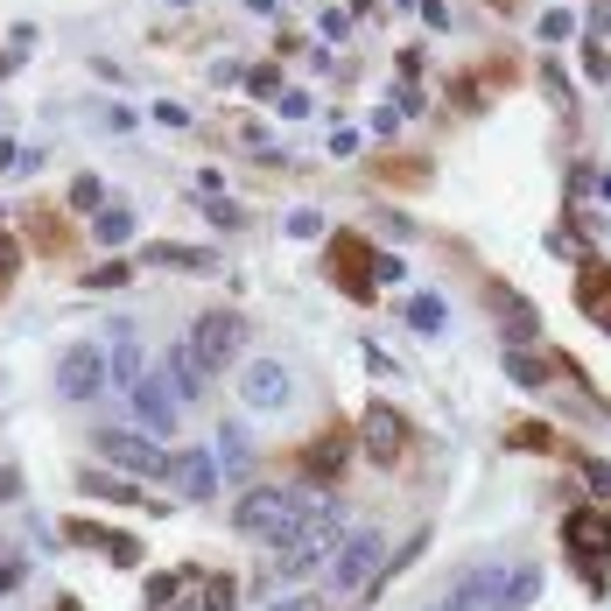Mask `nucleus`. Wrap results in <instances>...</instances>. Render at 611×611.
<instances>
[{
  "label": "nucleus",
  "instance_id": "nucleus-1",
  "mask_svg": "<svg viewBox=\"0 0 611 611\" xmlns=\"http://www.w3.org/2000/svg\"><path fill=\"white\" fill-rule=\"evenodd\" d=\"M317 500L310 492H289V485H254L246 500L233 506V527L246 534V542H267V548H289L302 527H310Z\"/></svg>",
  "mask_w": 611,
  "mask_h": 611
},
{
  "label": "nucleus",
  "instance_id": "nucleus-2",
  "mask_svg": "<svg viewBox=\"0 0 611 611\" xmlns=\"http://www.w3.org/2000/svg\"><path fill=\"white\" fill-rule=\"evenodd\" d=\"M239 345H246V323L233 310H204L197 317V331H190V358H197L204 373H225V366H239Z\"/></svg>",
  "mask_w": 611,
  "mask_h": 611
},
{
  "label": "nucleus",
  "instance_id": "nucleus-3",
  "mask_svg": "<svg viewBox=\"0 0 611 611\" xmlns=\"http://www.w3.org/2000/svg\"><path fill=\"white\" fill-rule=\"evenodd\" d=\"M379 556H387V534H373V527L345 534V548H337V556H331V590H337V598H352V590H366V583L379 577V569H387Z\"/></svg>",
  "mask_w": 611,
  "mask_h": 611
},
{
  "label": "nucleus",
  "instance_id": "nucleus-4",
  "mask_svg": "<svg viewBox=\"0 0 611 611\" xmlns=\"http://www.w3.org/2000/svg\"><path fill=\"white\" fill-rule=\"evenodd\" d=\"M99 450H106V464L133 471V479H169V464H176V450H156V436H141V429H99Z\"/></svg>",
  "mask_w": 611,
  "mask_h": 611
},
{
  "label": "nucleus",
  "instance_id": "nucleus-5",
  "mask_svg": "<svg viewBox=\"0 0 611 611\" xmlns=\"http://www.w3.org/2000/svg\"><path fill=\"white\" fill-rule=\"evenodd\" d=\"M492 590H500V562H464V569H457V577L422 604V611H485V604H492Z\"/></svg>",
  "mask_w": 611,
  "mask_h": 611
},
{
  "label": "nucleus",
  "instance_id": "nucleus-6",
  "mask_svg": "<svg viewBox=\"0 0 611 611\" xmlns=\"http://www.w3.org/2000/svg\"><path fill=\"white\" fill-rule=\"evenodd\" d=\"M127 400H133V429H141V436H176L183 400L169 394V379H162V373H148L141 387H127Z\"/></svg>",
  "mask_w": 611,
  "mask_h": 611
},
{
  "label": "nucleus",
  "instance_id": "nucleus-7",
  "mask_svg": "<svg viewBox=\"0 0 611 611\" xmlns=\"http://www.w3.org/2000/svg\"><path fill=\"white\" fill-rule=\"evenodd\" d=\"M106 387H112L106 379V345H71L64 358H56V394L64 400H92Z\"/></svg>",
  "mask_w": 611,
  "mask_h": 611
},
{
  "label": "nucleus",
  "instance_id": "nucleus-8",
  "mask_svg": "<svg viewBox=\"0 0 611 611\" xmlns=\"http://www.w3.org/2000/svg\"><path fill=\"white\" fill-rule=\"evenodd\" d=\"M239 400L254 415H281L296 400V379H289V366H275V358H254V366L239 373Z\"/></svg>",
  "mask_w": 611,
  "mask_h": 611
},
{
  "label": "nucleus",
  "instance_id": "nucleus-9",
  "mask_svg": "<svg viewBox=\"0 0 611 611\" xmlns=\"http://www.w3.org/2000/svg\"><path fill=\"white\" fill-rule=\"evenodd\" d=\"M562 542H569V556L590 562V569L611 562V506H577L562 521Z\"/></svg>",
  "mask_w": 611,
  "mask_h": 611
},
{
  "label": "nucleus",
  "instance_id": "nucleus-10",
  "mask_svg": "<svg viewBox=\"0 0 611 611\" xmlns=\"http://www.w3.org/2000/svg\"><path fill=\"white\" fill-rule=\"evenodd\" d=\"M331 260H337V289L345 296H366L379 281V254H366V239H352V233L331 239Z\"/></svg>",
  "mask_w": 611,
  "mask_h": 611
},
{
  "label": "nucleus",
  "instance_id": "nucleus-11",
  "mask_svg": "<svg viewBox=\"0 0 611 611\" xmlns=\"http://www.w3.org/2000/svg\"><path fill=\"white\" fill-rule=\"evenodd\" d=\"M169 485H176L183 500H212V492H218V457H212V450H176Z\"/></svg>",
  "mask_w": 611,
  "mask_h": 611
},
{
  "label": "nucleus",
  "instance_id": "nucleus-12",
  "mask_svg": "<svg viewBox=\"0 0 611 611\" xmlns=\"http://www.w3.org/2000/svg\"><path fill=\"white\" fill-rule=\"evenodd\" d=\"M162 379H169V394H176L183 408H197L204 387H212V373H204L197 358H190V345H169V352H162Z\"/></svg>",
  "mask_w": 611,
  "mask_h": 611
},
{
  "label": "nucleus",
  "instance_id": "nucleus-13",
  "mask_svg": "<svg viewBox=\"0 0 611 611\" xmlns=\"http://www.w3.org/2000/svg\"><path fill=\"white\" fill-rule=\"evenodd\" d=\"M534 598H542V562H513L500 569V590H492L485 611H527Z\"/></svg>",
  "mask_w": 611,
  "mask_h": 611
},
{
  "label": "nucleus",
  "instance_id": "nucleus-14",
  "mask_svg": "<svg viewBox=\"0 0 611 611\" xmlns=\"http://www.w3.org/2000/svg\"><path fill=\"white\" fill-rule=\"evenodd\" d=\"M400 443H408V429H400V415L387 408V400H373L366 408V457H379V464H394Z\"/></svg>",
  "mask_w": 611,
  "mask_h": 611
},
{
  "label": "nucleus",
  "instance_id": "nucleus-15",
  "mask_svg": "<svg viewBox=\"0 0 611 611\" xmlns=\"http://www.w3.org/2000/svg\"><path fill=\"white\" fill-rule=\"evenodd\" d=\"M106 379H112V387H120V394H127V387H141V379H148V373H141V337H133L127 323H120V331H112V352H106Z\"/></svg>",
  "mask_w": 611,
  "mask_h": 611
},
{
  "label": "nucleus",
  "instance_id": "nucleus-16",
  "mask_svg": "<svg viewBox=\"0 0 611 611\" xmlns=\"http://www.w3.org/2000/svg\"><path fill=\"white\" fill-rule=\"evenodd\" d=\"M345 457H352V443H345V429H323L310 450H302V464H310V479H337L345 471Z\"/></svg>",
  "mask_w": 611,
  "mask_h": 611
},
{
  "label": "nucleus",
  "instance_id": "nucleus-17",
  "mask_svg": "<svg viewBox=\"0 0 611 611\" xmlns=\"http://www.w3.org/2000/svg\"><path fill=\"white\" fill-rule=\"evenodd\" d=\"M92 239H99V246H127V239H133V212H127V204H99Z\"/></svg>",
  "mask_w": 611,
  "mask_h": 611
},
{
  "label": "nucleus",
  "instance_id": "nucleus-18",
  "mask_svg": "<svg viewBox=\"0 0 611 611\" xmlns=\"http://www.w3.org/2000/svg\"><path fill=\"white\" fill-rule=\"evenodd\" d=\"M148 267H190V275H212V254L204 246H148Z\"/></svg>",
  "mask_w": 611,
  "mask_h": 611
},
{
  "label": "nucleus",
  "instance_id": "nucleus-19",
  "mask_svg": "<svg viewBox=\"0 0 611 611\" xmlns=\"http://www.w3.org/2000/svg\"><path fill=\"white\" fill-rule=\"evenodd\" d=\"M408 323H415V331H436V337H443V331H450V302H443V296H415V302H408Z\"/></svg>",
  "mask_w": 611,
  "mask_h": 611
},
{
  "label": "nucleus",
  "instance_id": "nucleus-20",
  "mask_svg": "<svg viewBox=\"0 0 611 611\" xmlns=\"http://www.w3.org/2000/svg\"><path fill=\"white\" fill-rule=\"evenodd\" d=\"M212 457H218V471H233V479H239V471H254V450H246L239 429H225L218 443H212Z\"/></svg>",
  "mask_w": 611,
  "mask_h": 611
},
{
  "label": "nucleus",
  "instance_id": "nucleus-21",
  "mask_svg": "<svg viewBox=\"0 0 611 611\" xmlns=\"http://www.w3.org/2000/svg\"><path fill=\"white\" fill-rule=\"evenodd\" d=\"M78 485L92 492V500H120V506H133V500H141V492H133V485H120V479H106V471H85Z\"/></svg>",
  "mask_w": 611,
  "mask_h": 611
},
{
  "label": "nucleus",
  "instance_id": "nucleus-22",
  "mask_svg": "<svg viewBox=\"0 0 611 611\" xmlns=\"http://www.w3.org/2000/svg\"><path fill=\"white\" fill-rule=\"evenodd\" d=\"M506 373L521 379V387H548V366H542V358H527V352H506Z\"/></svg>",
  "mask_w": 611,
  "mask_h": 611
},
{
  "label": "nucleus",
  "instance_id": "nucleus-23",
  "mask_svg": "<svg viewBox=\"0 0 611 611\" xmlns=\"http://www.w3.org/2000/svg\"><path fill=\"white\" fill-rule=\"evenodd\" d=\"M569 29H577V14H569V8H548L542 14V43H562Z\"/></svg>",
  "mask_w": 611,
  "mask_h": 611
},
{
  "label": "nucleus",
  "instance_id": "nucleus-24",
  "mask_svg": "<svg viewBox=\"0 0 611 611\" xmlns=\"http://www.w3.org/2000/svg\"><path fill=\"white\" fill-rule=\"evenodd\" d=\"M583 78H590V85H604V78H611V56H604V43H590V50H583Z\"/></svg>",
  "mask_w": 611,
  "mask_h": 611
},
{
  "label": "nucleus",
  "instance_id": "nucleus-25",
  "mask_svg": "<svg viewBox=\"0 0 611 611\" xmlns=\"http://www.w3.org/2000/svg\"><path fill=\"white\" fill-rule=\"evenodd\" d=\"M204 604H212V611H225V604H233V583H225V577H212V583H204Z\"/></svg>",
  "mask_w": 611,
  "mask_h": 611
},
{
  "label": "nucleus",
  "instance_id": "nucleus-26",
  "mask_svg": "<svg viewBox=\"0 0 611 611\" xmlns=\"http://www.w3.org/2000/svg\"><path fill=\"white\" fill-rule=\"evenodd\" d=\"M289 233H296V239H317V233H323V218H317V212H296V218H289Z\"/></svg>",
  "mask_w": 611,
  "mask_h": 611
},
{
  "label": "nucleus",
  "instance_id": "nucleus-27",
  "mask_svg": "<svg viewBox=\"0 0 611 611\" xmlns=\"http://www.w3.org/2000/svg\"><path fill=\"white\" fill-rule=\"evenodd\" d=\"M281 120H310V99H302V92H281Z\"/></svg>",
  "mask_w": 611,
  "mask_h": 611
},
{
  "label": "nucleus",
  "instance_id": "nucleus-28",
  "mask_svg": "<svg viewBox=\"0 0 611 611\" xmlns=\"http://www.w3.org/2000/svg\"><path fill=\"white\" fill-rule=\"evenodd\" d=\"M71 204H99V176H78V183H71Z\"/></svg>",
  "mask_w": 611,
  "mask_h": 611
},
{
  "label": "nucleus",
  "instance_id": "nucleus-29",
  "mask_svg": "<svg viewBox=\"0 0 611 611\" xmlns=\"http://www.w3.org/2000/svg\"><path fill=\"white\" fill-rule=\"evenodd\" d=\"M156 120H162V127H190V112H183L176 99H162V106H156Z\"/></svg>",
  "mask_w": 611,
  "mask_h": 611
},
{
  "label": "nucleus",
  "instance_id": "nucleus-30",
  "mask_svg": "<svg viewBox=\"0 0 611 611\" xmlns=\"http://www.w3.org/2000/svg\"><path fill=\"white\" fill-rule=\"evenodd\" d=\"M267 611H323V598H281V604H267Z\"/></svg>",
  "mask_w": 611,
  "mask_h": 611
},
{
  "label": "nucleus",
  "instance_id": "nucleus-31",
  "mask_svg": "<svg viewBox=\"0 0 611 611\" xmlns=\"http://www.w3.org/2000/svg\"><path fill=\"white\" fill-rule=\"evenodd\" d=\"M246 8H254V14H281V0H246Z\"/></svg>",
  "mask_w": 611,
  "mask_h": 611
},
{
  "label": "nucleus",
  "instance_id": "nucleus-32",
  "mask_svg": "<svg viewBox=\"0 0 611 611\" xmlns=\"http://www.w3.org/2000/svg\"><path fill=\"white\" fill-rule=\"evenodd\" d=\"M8 71H14V56H0V78H8Z\"/></svg>",
  "mask_w": 611,
  "mask_h": 611
},
{
  "label": "nucleus",
  "instance_id": "nucleus-33",
  "mask_svg": "<svg viewBox=\"0 0 611 611\" xmlns=\"http://www.w3.org/2000/svg\"><path fill=\"white\" fill-rule=\"evenodd\" d=\"M64 611H78V604H71V598H64Z\"/></svg>",
  "mask_w": 611,
  "mask_h": 611
}]
</instances>
